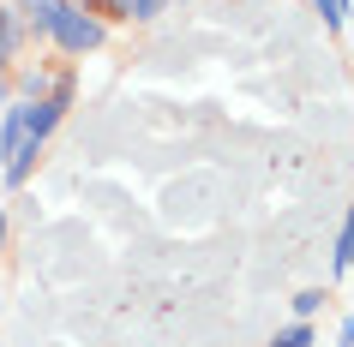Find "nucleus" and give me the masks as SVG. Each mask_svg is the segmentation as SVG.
<instances>
[{
    "instance_id": "obj_9",
    "label": "nucleus",
    "mask_w": 354,
    "mask_h": 347,
    "mask_svg": "<svg viewBox=\"0 0 354 347\" xmlns=\"http://www.w3.org/2000/svg\"><path fill=\"white\" fill-rule=\"evenodd\" d=\"M174 0H127V24H156Z\"/></svg>"
},
{
    "instance_id": "obj_4",
    "label": "nucleus",
    "mask_w": 354,
    "mask_h": 347,
    "mask_svg": "<svg viewBox=\"0 0 354 347\" xmlns=\"http://www.w3.org/2000/svg\"><path fill=\"white\" fill-rule=\"evenodd\" d=\"M60 120H66V108H60V102H48V96H42V102H30V138H42V144H48V138L60 132Z\"/></svg>"
},
{
    "instance_id": "obj_12",
    "label": "nucleus",
    "mask_w": 354,
    "mask_h": 347,
    "mask_svg": "<svg viewBox=\"0 0 354 347\" xmlns=\"http://www.w3.org/2000/svg\"><path fill=\"white\" fill-rule=\"evenodd\" d=\"M6 234H12V221H6V210H0V252H6Z\"/></svg>"
},
{
    "instance_id": "obj_3",
    "label": "nucleus",
    "mask_w": 354,
    "mask_h": 347,
    "mask_svg": "<svg viewBox=\"0 0 354 347\" xmlns=\"http://www.w3.org/2000/svg\"><path fill=\"white\" fill-rule=\"evenodd\" d=\"M48 84H55L48 66H12V96H19V102H42Z\"/></svg>"
},
{
    "instance_id": "obj_6",
    "label": "nucleus",
    "mask_w": 354,
    "mask_h": 347,
    "mask_svg": "<svg viewBox=\"0 0 354 347\" xmlns=\"http://www.w3.org/2000/svg\"><path fill=\"white\" fill-rule=\"evenodd\" d=\"M313 341H318V329L300 324V317H295V324H282L277 335H270V347H313Z\"/></svg>"
},
{
    "instance_id": "obj_14",
    "label": "nucleus",
    "mask_w": 354,
    "mask_h": 347,
    "mask_svg": "<svg viewBox=\"0 0 354 347\" xmlns=\"http://www.w3.org/2000/svg\"><path fill=\"white\" fill-rule=\"evenodd\" d=\"M348 12H354V6H348Z\"/></svg>"
},
{
    "instance_id": "obj_11",
    "label": "nucleus",
    "mask_w": 354,
    "mask_h": 347,
    "mask_svg": "<svg viewBox=\"0 0 354 347\" xmlns=\"http://www.w3.org/2000/svg\"><path fill=\"white\" fill-rule=\"evenodd\" d=\"M12 102V72H0V108Z\"/></svg>"
},
{
    "instance_id": "obj_2",
    "label": "nucleus",
    "mask_w": 354,
    "mask_h": 347,
    "mask_svg": "<svg viewBox=\"0 0 354 347\" xmlns=\"http://www.w3.org/2000/svg\"><path fill=\"white\" fill-rule=\"evenodd\" d=\"M24 19H19V6L12 0H0V72H12L19 66V54H24Z\"/></svg>"
},
{
    "instance_id": "obj_7",
    "label": "nucleus",
    "mask_w": 354,
    "mask_h": 347,
    "mask_svg": "<svg viewBox=\"0 0 354 347\" xmlns=\"http://www.w3.org/2000/svg\"><path fill=\"white\" fill-rule=\"evenodd\" d=\"M348 6H354V0H313V12H318V19H324V30H330V37H336V30H342V24L354 19Z\"/></svg>"
},
{
    "instance_id": "obj_5",
    "label": "nucleus",
    "mask_w": 354,
    "mask_h": 347,
    "mask_svg": "<svg viewBox=\"0 0 354 347\" xmlns=\"http://www.w3.org/2000/svg\"><path fill=\"white\" fill-rule=\"evenodd\" d=\"M336 275H348L354 270V204H348V216H342V234H336Z\"/></svg>"
},
{
    "instance_id": "obj_1",
    "label": "nucleus",
    "mask_w": 354,
    "mask_h": 347,
    "mask_svg": "<svg viewBox=\"0 0 354 347\" xmlns=\"http://www.w3.org/2000/svg\"><path fill=\"white\" fill-rule=\"evenodd\" d=\"M109 30H114V24H102L96 12H84V6H73V0H60L55 24H48V48H55L60 60H91V54L109 48Z\"/></svg>"
},
{
    "instance_id": "obj_13",
    "label": "nucleus",
    "mask_w": 354,
    "mask_h": 347,
    "mask_svg": "<svg viewBox=\"0 0 354 347\" xmlns=\"http://www.w3.org/2000/svg\"><path fill=\"white\" fill-rule=\"evenodd\" d=\"M73 6H84V12H96V6H102V0H73Z\"/></svg>"
},
{
    "instance_id": "obj_10",
    "label": "nucleus",
    "mask_w": 354,
    "mask_h": 347,
    "mask_svg": "<svg viewBox=\"0 0 354 347\" xmlns=\"http://www.w3.org/2000/svg\"><path fill=\"white\" fill-rule=\"evenodd\" d=\"M336 347H354V311L342 317V329H336Z\"/></svg>"
},
{
    "instance_id": "obj_8",
    "label": "nucleus",
    "mask_w": 354,
    "mask_h": 347,
    "mask_svg": "<svg viewBox=\"0 0 354 347\" xmlns=\"http://www.w3.org/2000/svg\"><path fill=\"white\" fill-rule=\"evenodd\" d=\"M324 299H330V293H324V288H300L295 299H288V306H295V317H300V324H313L318 311H324Z\"/></svg>"
}]
</instances>
